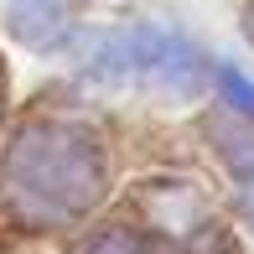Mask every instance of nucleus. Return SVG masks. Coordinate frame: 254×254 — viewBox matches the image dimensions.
Returning <instances> with one entry per match:
<instances>
[{"instance_id": "nucleus-1", "label": "nucleus", "mask_w": 254, "mask_h": 254, "mask_svg": "<svg viewBox=\"0 0 254 254\" xmlns=\"http://www.w3.org/2000/svg\"><path fill=\"white\" fill-rule=\"evenodd\" d=\"M104 192V156L73 125H26L0 156V202L26 223H67Z\"/></svg>"}, {"instance_id": "nucleus-2", "label": "nucleus", "mask_w": 254, "mask_h": 254, "mask_svg": "<svg viewBox=\"0 0 254 254\" xmlns=\"http://www.w3.org/2000/svg\"><path fill=\"white\" fill-rule=\"evenodd\" d=\"M83 78L104 88H161V94H197L207 63L182 31L156 26V21H130V26L104 31L83 52Z\"/></svg>"}, {"instance_id": "nucleus-3", "label": "nucleus", "mask_w": 254, "mask_h": 254, "mask_svg": "<svg viewBox=\"0 0 254 254\" xmlns=\"http://www.w3.org/2000/svg\"><path fill=\"white\" fill-rule=\"evenodd\" d=\"M10 37L31 52H52L67 42L73 21H67V5L63 0H10Z\"/></svg>"}, {"instance_id": "nucleus-4", "label": "nucleus", "mask_w": 254, "mask_h": 254, "mask_svg": "<svg viewBox=\"0 0 254 254\" xmlns=\"http://www.w3.org/2000/svg\"><path fill=\"white\" fill-rule=\"evenodd\" d=\"M78 254H156L145 239H135V234H125V228H109V234H99V239H88Z\"/></svg>"}, {"instance_id": "nucleus-5", "label": "nucleus", "mask_w": 254, "mask_h": 254, "mask_svg": "<svg viewBox=\"0 0 254 254\" xmlns=\"http://www.w3.org/2000/svg\"><path fill=\"white\" fill-rule=\"evenodd\" d=\"M218 94H223L228 104H234L239 114H249V120H254V88H249L244 78L234 73V67H218Z\"/></svg>"}, {"instance_id": "nucleus-6", "label": "nucleus", "mask_w": 254, "mask_h": 254, "mask_svg": "<svg viewBox=\"0 0 254 254\" xmlns=\"http://www.w3.org/2000/svg\"><path fill=\"white\" fill-rule=\"evenodd\" d=\"M249 37H254V16H249Z\"/></svg>"}, {"instance_id": "nucleus-7", "label": "nucleus", "mask_w": 254, "mask_h": 254, "mask_svg": "<svg viewBox=\"0 0 254 254\" xmlns=\"http://www.w3.org/2000/svg\"><path fill=\"white\" fill-rule=\"evenodd\" d=\"M249 223H254V202H249Z\"/></svg>"}]
</instances>
